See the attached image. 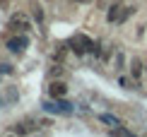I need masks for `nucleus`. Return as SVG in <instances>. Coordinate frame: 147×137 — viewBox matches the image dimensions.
Wrapping results in <instances>:
<instances>
[{
    "mask_svg": "<svg viewBox=\"0 0 147 137\" xmlns=\"http://www.w3.org/2000/svg\"><path fill=\"white\" fill-rule=\"evenodd\" d=\"M128 72H130V77L135 79V82H140L145 75V60L140 58V55H133L130 60H128Z\"/></svg>",
    "mask_w": 147,
    "mask_h": 137,
    "instance_id": "nucleus-1",
    "label": "nucleus"
},
{
    "mask_svg": "<svg viewBox=\"0 0 147 137\" xmlns=\"http://www.w3.org/2000/svg\"><path fill=\"white\" fill-rule=\"evenodd\" d=\"M10 27L12 29H20V32H27L32 24H29V17L24 15V12H15V15L10 17Z\"/></svg>",
    "mask_w": 147,
    "mask_h": 137,
    "instance_id": "nucleus-2",
    "label": "nucleus"
},
{
    "mask_svg": "<svg viewBox=\"0 0 147 137\" xmlns=\"http://www.w3.org/2000/svg\"><path fill=\"white\" fill-rule=\"evenodd\" d=\"M121 10H123V3H111L106 7V22L109 24H118V17H121Z\"/></svg>",
    "mask_w": 147,
    "mask_h": 137,
    "instance_id": "nucleus-3",
    "label": "nucleus"
},
{
    "mask_svg": "<svg viewBox=\"0 0 147 137\" xmlns=\"http://www.w3.org/2000/svg\"><path fill=\"white\" fill-rule=\"evenodd\" d=\"M48 94L53 99H63L68 94V87H65V82H60V79H53V82L48 84Z\"/></svg>",
    "mask_w": 147,
    "mask_h": 137,
    "instance_id": "nucleus-4",
    "label": "nucleus"
},
{
    "mask_svg": "<svg viewBox=\"0 0 147 137\" xmlns=\"http://www.w3.org/2000/svg\"><path fill=\"white\" fill-rule=\"evenodd\" d=\"M113 67H116L118 72L128 70V58H125V51H123V48H116V51H113Z\"/></svg>",
    "mask_w": 147,
    "mask_h": 137,
    "instance_id": "nucleus-5",
    "label": "nucleus"
},
{
    "mask_svg": "<svg viewBox=\"0 0 147 137\" xmlns=\"http://www.w3.org/2000/svg\"><path fill=\"white\" fill-rule=\"evenodd\" d=\"M32 17H34V22L39 24V27H44V24H46V12H44V7H41L39 3L32 5Z\"/></svg>",
    "mask_w": 147,
    "mask_h": 137,
    "instance_id": "nucleus-6",
    "label": "nucleus"
},
{
    "mask_svg": "<svg viewBox=\"0 0 147 137\" xmlns=\"http://www.w3.org/2000/svg\"><path fill=\"white\" fill-rule=\"evenodd\" d=\"M27 39H24V36H20V39H12V41H7V48L12 53H20V51H24V46H27Z\"/></svg>",
    "mask_w": 147,
    "mask_h": 137,
    "instance_id": "nucleus-7",
    "label": "nucleus"
},
{
    "mask_svg": "<svg viewBox=\"0 0 147 137\" xmlns=\"http://www.w3.org/2000/svg\"><path fill=\"white\" fill-rule=\"evenodd\" d=\"M135 12H138V7H135V5H123V10H121V17H118V24H123L128 17H130V15H135Z\"/></svg>",
    "mask_w": 147,
    "mask_h": 137,
    "instance_id": "nucleus-8",
    "label": "nucleus"
},
{
    "mask_svg": "<svg viewBox=\"0 0 147 137\" xmlns=\"http://www.w3.org/2000/svg\"><path fill=\"white\" fill-rule=\"evenodd\" d=\"M145 34H147V22H140L138 27H135V32H133V39H135V41H142Z\"/></svg>",
    "mask_w": 147,
    "mask_h": 137,
    "instance_id": "nucleus-9",
    "label": "nucleus"
},
{
    "mask_svg": "<svg viewBox=\"0 0 147 137\" xmlns=\"http://www.w3.org/2000/svg\"><path fill=\"white\" fill-rule=\"evenodd\" d=\"M99 120L106 123V125H111V128H118L121 125V120H118V118H113V116H99Z\"/></svg>",
    "mask_w": 147,
    "mask_h": 137,
    "instance_id": "nucleus-10",
    "label": "nucleus"
},
{
    "mask_svg": "<svg viewBox=\"0 0 147 137\" xmlns=\"http://www.w3.org/2000/svg\"><path fill=\"white\" fill-rule=\"evenodd\" d=\"M48 75H51L53 79H58V77H63V65H60V63H56V65L51 67V72H48Z\"/></svg>",
    "mask_w": 147,
    "mask_h": 137,
    "instance_id": "nucleus-11",
    "label": "nucleus"
},
{
    "mask_svg": "<svg viewBox=\"0 0 147 137\" xmlns=\"http://www.w3.org/2000/svg\"><path fill=\"white\" fill-rule=\"evenodd\" d=\"M63 58H65V46H58V51L53 53V60L56 63H63Z\"/></svg>",
    "mask_w": 147,
    "mask_h": 137,
    "instance_id": "nucleus-12",
    "label": "nucleus"
},
{
    "mask_svg": "<svg viewBox=\"0 0 147 137\" xmlns=\"http://www.w3.org/2000/svg\"><path fill=\"white\" fill-rule=\"evenodd\" d=\"M118 84L123 87V89H133V87H130V79H128L125 75H118Z\"/></svg>",
    "mask_w": 147,
    "mask_h": 137,
    "instance_id": "nucleus-13",
    "label": "nucleus"
},
{
    "mask_svg": "<svg viewBox=\"0 0 147 137\" xmlns=\"http://www.w3.org/2000/svg\"><path fill=\"white\" fill-rule=\"evenodd\" d=\"M0 72H3V75H10V72H12V65H10V63H0Z\"/></svg>",
    "mask_w": 147,
    "mask_h": 137,
    "instance_id": "nucleus-14",
    "label": "nucleus"
},
{
    "mask_svg": "<svg viewBox=\"0 0 147 137\" xmlns=\"http://www.w3.org/2000/svg\"><path fill=\"white\" fill-rule=\"evenodd\" d=\"M75 3H92V0H75Z\"/></svg>",
    "mask_w": 147,
    "mask_h": 137,
    "instance_id": "nucleus-15",
    "label": "nucleus"
},
{
    "mask_svg": "<svg viewBox=\"0 0 147 137\" xmlns=\"http://www.w3.org/2000/svg\"><path fill=\"white\" fill-rule=\"evenodd\" d=\"M145 72H147V60H145Z\"/></svg>",
    "mask_w": 147,
    "mask_h": 137,
    "instance_id": "nucleus-16",
    "label": "nucleus"
},
{
    "mask_svg": "<svg viewBox=\"0 0 147 137\" xmlns=\"http://www.w3.org/2000/svg\"><path fill=\"white\" fill-rule=\"evenodd\" d=\"M46 3H53V0H46Z\"/></svg>",
    "mask_w": 147,
    "mask_h": 137,
    "instance_id": "nucleus-17",
    "label": "nucleus"
}]
</instances>
